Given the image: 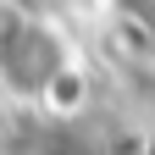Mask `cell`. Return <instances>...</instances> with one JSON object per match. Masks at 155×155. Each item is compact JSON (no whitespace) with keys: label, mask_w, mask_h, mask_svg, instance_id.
Listing matches in <instances>:
<instances>
[{"label":"cell","mask_w":155,"mask_h":155,"mask_svg":"<svg viewBox=\"0 0 155 155\" xmlns=\"http://www.w3.org/2000/svg\"><path fill=\"white\" fill-rule=\"evenodd\" d=\"M122 6H127V17H133V22H139V28L155 39V0H122Z\"/></svg>","instance_id":"3"},{"label":"cell","mask_w":155,"mask_h":155,"mask_svg":"<svg viewBox=\"0 0 155 155\" xmlns=\"http://www.w3.org/2000/svg\"><path fill=\"white\" fill-rule=\"evenodd\" d=\"M0 72H6L11 89H22V94H45L55 78L67 72V55H61V45H55L39 22L11 17V22L0 28Z\"/></svg>","instance_id":"1"},{"label":"cell","mask_w":155,"mask_h":155,"mask_svg":"<svg viewBox=\"0 0 155 155\" xmlns=\"http://www.w3.org/2000/svg\"><path fill=\"white\" fill-rule=\"evenodd\" d=\"M83 94H89L83 72H78V67H67V72L45 89V100H50V111H78V105H83Z\"/></svg>","instance_id":"2"}]
</instances>
